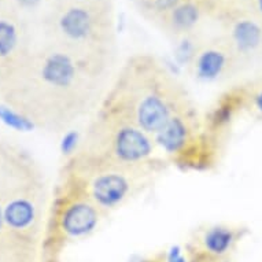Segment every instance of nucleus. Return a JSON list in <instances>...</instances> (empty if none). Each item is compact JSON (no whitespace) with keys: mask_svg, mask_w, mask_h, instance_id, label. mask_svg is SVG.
<instances>
[{"mask_svg":"<svg viewBox=\"0 0 262 262\" xmlns=\"http://www.w3.org/2000/svg\"><path fill=\"white\" fill-rule=\"evenodd\" d=\"M103 85L69 52L50 43L32 50L0 81V103L33 128L60 135L94 116Z\"/></svg>","mask_w":262,"mask_h":262,"instance_id":"nucleus-1","label":"nucleus"},{"mask_svg":"<svg viewBox=\"0 0 262 262\" xmlns=\"http://www.w3.org/2000/svg\"><path fill=\"white\" fill-rule=\"evenodd\" d=\"M52 195L41 163L21 143L0 136V209L14 246L37 262Z\"/></svg>","mask_w":262,"mask_h":262,"instance_id":"nucleus-2","label":"nucleus"},{"mask_svg":"<svg viewBox=\"0 0 262 262\" xmlns=\"http://www.w3.org/2000/svg\"><path fill=\"white\" fill-rule=\"evenodd\" d=\"M191 103L185 86L157 56L138 54L121 66L98 110L120 117L155 138Z\"/></svg>","mask_w":262,"mask_h":262,"instance_id":"nucleus-3","label":"nucleus"},{"mask_svg":"<svg viewBox=\"0 0 262 262\" xmlns=\"http://www.w3.org/2000/svg\"><path fill=\"white\" fill-rule=\"evenodd\" d=\"M47 26L51 44L69 52L94 77L106 81L117 59L112 0H60Z\"/></svg>","mask_w":262,"mask_h":262,"instance_id":"nucleus-4","label":"nucleus"},{"mask_svg":"<svg viewBox=\"0 0 262 262\" xmlns=\"http://www.w3.org/2000/svg\"><path fill=\"white\" fill-rule=\"evenodd\" d=\"M74 154L122 168L158 172L154 138L120 117L96 110L84 129Z\"/></svg>","mask_w":262,"mask_h":262,"instance_id":"nucleus-5","label":"nucleus"},{"mask_svg":"<svg viewBox=\"0 0 262 262\" xmlns=\"http://www.w3.org/2000/svg\"><path fill=\"white\" fill-rule=\"evenodd\" d=\"M62 174L76 181L103 214L108 215L134 198L154 173L122 168L72 152Z\"/></svg>","mask_w":262,"mask_h":262,"instance_id":"nucleus-6","label":"nucleus"},{"mask_svg":"<svg viewBox=\"0 0 262 262\" xmlns=\"http://www.w3.org/2000/svg\"><path fill=\"white\" fill-rule=\"evenodd\" d=\"M106 215L70 177L62 174L52 193L44 241L56 247L90 236Z\"/></svg>","mask_w":262,"mask_h":262,"instance_id":"nucleus-7","label":"nucleus"},{"mask_svg":"<svg viewBox=\"0 0 262 262\" xmlns=\"http://www.w3.org/2000/svg\"><path fill=\"white\" fill-rule=\"evenodd\" d=\"M241 63V56L232 44L221 35L195 44L188 52L185 66L193 80L215 82L232 77Z\"/></svg>","mask_w":262,"mask_h":262,"instance_id":"nucleus-8","label":"nucleus"},{"mask_svg":"<svg viewBox=\"0 0 262 262\" xmlns=\"http://www.w3.org/2000/svg\"><path fill=\"white\" fill-rule=\"evenodd\" d=\"M224 37L232 44L242 62L262 50V25L245 9L225 10Z\"/></svg>","mask_w":262,"mask_h":262,"instance_id":"nucleus-9","label":"nucleus"},{"mask_svg":"<svg viewBox=\"0 0 262 262\" xmlns=\"http://www.w3.org/2000/svg\"><path fill=\"white\" fill-rule=\"evenodd\" d=\"M199 121L195 104L191 103L170 118L168 124L154 138L158 150L172 157H181L196 143Z\"/></svg>","mask_w":262,"mask_h":262,"instance_id":"nucleus-10","label":"nucleus"},{"mask_svg":"<svg viewBox=\"0 0 262 262\" xmlns=\"http://www.w3.org/2000/svg\"><path fill=\"white\" fill-rule=\"evenodd\" d=\"M21 22L13 14L0 15V81L30 54Z\"/></svg>","mask_w":262,"mask_h":262,"instance_id":"nucleus-11","label":"nucleus"},{"mask_svg":"<svg viewBox=\"0 0 262 262\" xmlns=\"http://www.w3.org/2000/svg\"><path fill=\"white\" fill-rule=\"evenodd\" d=\"M210 10L209 0H183L159 19V28L172 39L184 40L193 35Z\"/></svg>","mask_w":262,"mask_h":262,"instance_id":"nucleus-12","label":"nucleus"},{"mask_svg":"<svg viewBox=\"0 0 262 262\" xmlns=\"http://www.w3.org/2000/svg\"><path fill=\"white\" fill-rule=\"evenodd\" d=\"M239 229L229 225H210L201 229L189 246V254L209 258H229L239 239Z\"/></svg>","mask_w":262,"mask_h":262,"instance_id":"nucleus-13","label":"nucleus"},{"mask_svg":"<svg viewBox=\"0 0 262 262\" xmlns=\"http://www.w3.org/2000/svg\"><path fill=\"white\" fill-rule=\"evenodd\" d=\"M183 0H148L146 5L143 6L142 10L151 21L158 24L161 18L165 17L169 11H172Z\"/></svg>","mask_w":262,"mask_h":262,"instance_id":"nucleus-14","label":"nucleus"},{"mask_svg":"<svg viewBox=\"0 0 262 262\" xmlns=\"http://www.w3.org/2000/svg\"><path fill=\"white\" fill-rule=\"evenodd\" d=\"M243 7L262 25V0H245Z\"/></svg>","mask_w":262,"mask_h":262,"instance_id":"nucleus-15","label":"nucleus"},{"mask_svg":"<svg viewBox=\"0 0 262 262\" xmlns=\"http://www.w3.org/2000/svg\"><path fill=\"white\" fill-rule=\"evenodd\" d=\"M14 5L17 6L18 10H24V11H33L37 10L40 6L43 5L44 0H13Z\"/></svg>","mask_w":262,"mask_h":262,"instance_id":"nucleus-16","label":"nucleus"},{"mask_svg":"<svg viewBox=\"0 0 262 262\" xmlns=\"http://www.w3.org/2000/svg\"><path fill=\"white\" fill-rule=\"evenodd\" d=\"M189 262H232L229 258H209L196 255V254H189Z\"/></svg>","mask_w":262,"mask_h":262,"instance_id":"nucleus-17","label":"nucleus"},{"mask_svg":"<svg viewBox=\"0 0 262 262\" xmlns=\"http://www.w3.org/2000/svg\"><path fill=\"white\" fill-rule=\"evenodd\" d=\"M254 103H255V107L262 113V88L254 96Z\"/></svg>","mask_w":262,"mask_h":262,"instance_id":"nucleus-18","label":"nucleus"},{"mask_svg":"<svg viewBox=\"0 0 262 262\" xmlns=\"http://www.w3.org/2000/svg\"><path fill=\"white\" fill-rule=\"evenodd\" d=\"M135 2H136V3H138V5L140 6V7H143V6L146 5L148 0H135Z\"/></svg>","mask_w":262,"mask_h":262,"instance_id":"nucleus-19","label":"nucleus"},{"mask_svg":"<svg viewBox=\"0 0 262 262\" xmlns=\"http://www.w3.org/2000/svg\"><path fill=\"white\" fill-rule=\"evenodd\" d=\"M59 2H60V0H59Z\"/></svg>","mask_w":262,"mask_h":262,"instance_id":"nucleus-20","label":"nucleus"}]
</instances>
